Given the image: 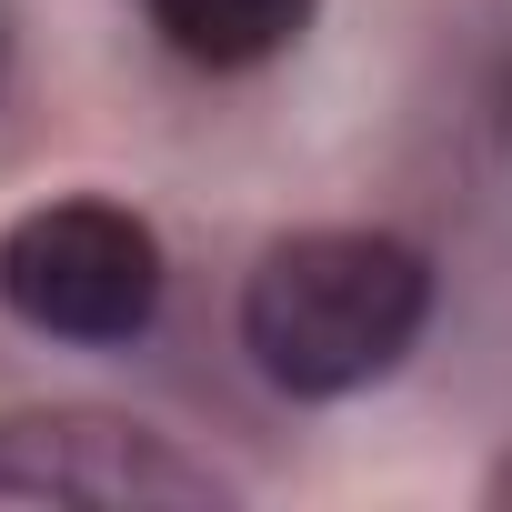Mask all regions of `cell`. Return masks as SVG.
<instances>
[{
	"instance_id": "1",
	"label": "cell",
	"mask_w": 512,
	"mask_h": 512,
	"mask_svg": "<svg viewBox=\"0 0 512 512\" xmlns=\"http://www.w3.org/2000/svg\"><path fill=\"white\" fill-rule=\"evenodd\" d=\"M432 302L442 272L422 241L382 221H312L241 272L231 342L282 402H362L422 352Z\"/></svg>"
},
{
	"instance_id": "2",
	"label": "cell",
	"mask_w": 512,
	"mask_h": 512,
	"mask_svg": "<svg viewBox=\"0 0 512 512\" xmlns=\"http://www.w3.org/2000/svg\"><path fill=\"white\" fill-rule=\"evenodd\" d=\"M171 302V251L151 211L111 191H51L0 221V312L61 352H131Z\"/></svg>"
},
{
	"instance_id": "3",
	"label": "cell",
	"mask_w": 512,
	"mask_h": 512,
	"mask_svg": "<svg viewBox=\"0 0 512 512\" xmlns=\"http://www.w3.org/2000/svg\"><path fill=\"white\" fill-rule=\"evenodd\" d=\"M0 502L61 512H231L241 482L181 432L121 402H21L0 412Z\"/></svg>"
},
{
	"instance_id": "4",
	"label": "cell",
	"mask_w": 512,
	"mask_h": 512,
	"mask_svg": "<svg viewBox=\"0 0 512 512\" xmlns=\"http://www.w3.org/2000/svg\"><path fill=\"white\" fill-rule=\"evenodd\" d=\"M141 31L191 71H262L312 41L322 0H131Z\"/></svg>"
},
{
	"instance_id": "5",
	"label": "cell",
	"mask_w": 512,
	"mask_h": 512,
	"mask_svg": "<svg viewBox=\"0 0 512 512\" xmlns=\"http://www.w3.org/2000/svg\"><path fill=\"white\" fill-rule=\"evenodd\" d=\"M482 502H492V512H512V452H502V462L482 472Z\"/></svg>"
}]
</instances>
